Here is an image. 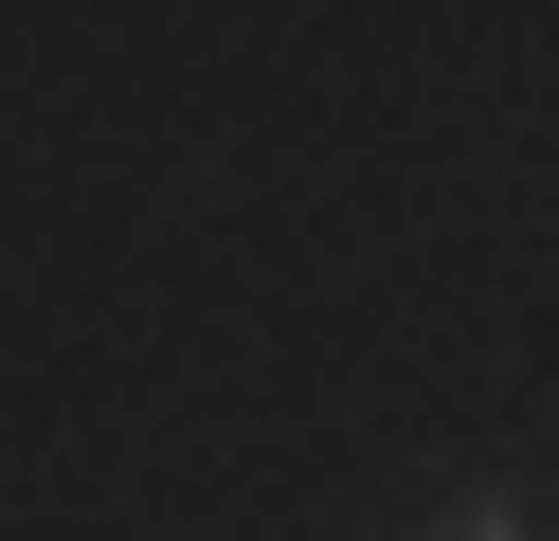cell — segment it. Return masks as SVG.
<instances>
[{
    "mask_svg": "<svg viewBox=\"0 0 559 541\" xmlns=\"http://www.w3.org/2000/svg\"><path fill=\"white\" fill-rule=\"evenodd\" d=\"M451 541H523V505H469V524H451Z\"/></svg>",
    "mask_w": 559,
    "mask_h": 541,
    "instance_id": "6da1fadb",
    "label": "cell"
}]
</instances>
